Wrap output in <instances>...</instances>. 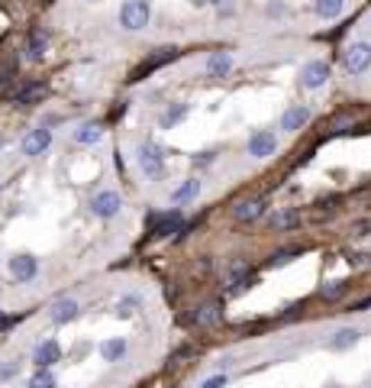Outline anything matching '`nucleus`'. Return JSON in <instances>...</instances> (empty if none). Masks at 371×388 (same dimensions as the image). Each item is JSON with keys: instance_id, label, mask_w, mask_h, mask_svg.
Segmentation results:
<instances>
[{"instance_id": "c85d7f7f", "label": "nucleus", "mask_w": 371, "mask_h": 388, "mask_svg": "<svg viewBox=\"0 0 371 388\" xmlns=\"http://www.w3.org/2000/svg\"><path fill=\"white\" fill-rule=\"evenodd\" d=\"M245 275H249V269H245V265H242V262H232L230 272H226V285H239Z\"/></svg>"}, {"instance_id": "6e6552de", "label": "nucleus", "mask_w": 371, "mask_h": 388, "mask_svg": "<svg viewBox=\"0 0 371 388\" xmlns=\"http://www.w3.org/2000/svg\"><path fill=\"white\" fill-rule=\"evenodd\" d=\"M175 58H178V46H162V49H155V52H152V56H148L146 62H142V65L132 71L130 81H142L148 71H155V68L168 65V62H175Z\"/></svg>"}, {"instance_id": "c9c22d12", "label": "nucleus", "mask_w": 371, "mask_h": 388, "mask_svg": "<svg viewBox=\"0 0 371 388\" xmlns=\"http://www.w3.org/2000/svg\"><path fill=\"white\" fill-rule=\"evenodd\" d=\"M0 191H3V181H0Z\"/></svg>"}, {"instance_id": "9b49d317", "label": "nucleus", "mask_w": 371, "mask_h": 388, "mask_svg": "<svg viewBox=\"0 0 371 388\" xmlns=\"http://www.w3.org/2000/svg\"><path fill=\"white\" fill-rule=\"evenodd\" d=\"M78 314H81V301L78 298H58L52 304V311H49V321L55 323V327H62V323L78 321Z\"/></svg>"}, {"instance_id": "bb28decb", "label": "nucleus", "mask_w": 371, "mask_h": 388, "mask_svg": "<svg viewBox=\"0 0 371 388\" xmlns=\"http://www.w3.org/2000/svg\"><path fill=\"white\" fill-rule=\"evenodd\" d=\"M220 321V304H200L194 314V323H200V327H210V323Z\"/></svg>"}, {"instance_id": "412c9836", "label": "nucleus", "mask_w": 371, "mask_h": 388, "mask_svg": "<svg viewBox=\"0 0 371 388\" xmlns=\"http://www.w3.org/2000/svg\"><path fill=\"white\" fill-rule=\"evenodd\" d=\"M103 140V126L101 124H84L74 130V142L78 146H97Z\"/></svg>"}, {"instance_id": "dca6fc26", "label": "nucleus", "mask_w": 371, "mask_h": 388, "mask_svg": "<svg viewBox=\"0 0 371 388\" xmlns=\"http://www.w3.org/2000/svg\"><path fill=\"white\" fill-rule=\"evenodd\" d=\"M42 97H46V85H42V81H26L19 91H10V101L19 104V107L36 104V101H42Z\"/></svg>"}, {"instance_id": "0eeeda50", "label": "nucleus", "mask_w": 371, "mask_h": 388, "mask_svg": "<svg viewBox=\"0 0 371 388\" xmlns=\"http://www.w3.org/2000/svg\"><path fill=\"white\" fill-rule=\"evenodd\" d=\"M275 152H278V136H275L271 130H255L249 136V155L252 159H259V162L271 159Z\"/></svg>"}, {"instance_id": "20e7f679", "label": "nucleus", "mask_w": 371, "mask_h": 388, "mask_svg": "<svg viewBox=\"0 0 371 388\" xmlns=\"http://www.w3.org/2000/svg\"><path fill=\"white\" fill-rule=\"evenodd\" d=\"M329 75H333L329 62H323V58H310V62L300 68V87H307V91H320V87L329 81Z\"/></svg>"}, {"instance_id": "f3484780", "label": "nucleus", "mask_w": 371, "mask_h": 388, "mask_svg": "<svg viewBox=\"0 0 371 388\" xmlns=\"http://www.w3.org/2000/svg\"><path fill=\"white\" fill-rule=\"evenodd\" d=\"M359 340H362V330H359V327H343V330H336L333 337H329L326 346L333 353H345V350H352Z\"/></svg>"}, {"instance_id": "7c9ffc66", "label": "nucleus", "mask_w": 371, "mask_h": 388, "mask_svg": "<svg viewBox=\"0 0 371 388\" xmlns=\"http://www.w3.org/2000/svg\"><path fill=\"white\" fill-rule=\"evenodd\" d=\"M294 256H297V249H281V253L271 256V265H284V262H291Z\"/></svg>"}, {"instance_id": "39448f33", "label": "nucleus", "mask_w": 371, "mask_h": 388, "mask_svg": "<svg viewBox=\"0 0 371 388\" xmlns=\"http://www.w3.org/2000/svg\"><path fill=\"white\" fill-rule=\"evenodd\" d=\"M368 68H371V42L359 39V42L345 49V71L349 75H365Z\"/></svg>"}, {"instance_id": "1a4fd4ad", "label": "nucleus", "mask_w": 371, "mask_h": 388, "mask_svg": "<svg viewBox=\"0 0 371 388\" xmlns=\"http://www.w3.org/2000/svg\"><path fill=\"white\" fill-rule=\"evenodd\" d=\"M58 360H62V343H58L55 337L39 340L36 346H33V362H36V369H52Z\"/></svg>"}, {"instance_id": "7ed1b4c3", "label": "nucleus", "mask_w": 371, "mask_h": 388, "mask_svg": "<svg viewBox=\"0 0 371 388\" xmlns=\"http://www.w3.org/2000/svg\"><path fill=\"white\" fill-rule=\"evenodd\" d=\"M123 210V194L117 188H103L91 198V214L101 220H113Z\"/></svg>"}, {"instance_id": "a211bd4d", "label": "nucleus", "mask_w": 371, "mask_h": 388, "mask_svg": "<svg viewBox=\"0 0 371 388\" xmlns=\"http://www.w3.org/2000/svg\"><path fill=\"white\" fill-rule=\"evenodd\" d=\"M49 52V33L46 29H33L26 36V58L29 62H42Z\"/></svg>"}, {"instance_id": "ddd939ff", "label": "nucleus", "mask_w": 371, "mask_h": 388, "mask_svg": "<svg viewBox=\"0 0 371 388\" xmlns=\"http://www.w3.org/2000/svg\"><path fill=\"white\" fill-rule=\"evenodd\" d=\"M310 124V107L307 104H291L284 114H281V130L284 133H300Z\"/></svg>"}, {"instance_id": "4468645a", "label": "nucleus", "mask_w": 371, "mask_h": 388, "mask_svg": "<svg viewBox=\"0 0 371 388\" xmlns=\"http://www.w3.org/2000/svg\"><path fill=\"white\" fill-rule=\"evenodd\" d=\"M232 68H236V58H232V52H226V49L207 56V75L210 78H230Z\"/></svg>"}, {"instance_id": "72a5a7b5", "label": "nucleus", "mask_w": 371, "mask_h": 388, "mask_svg": "<svg viewBox=\"0 0 371 388\" xmlns=\"http://www.w3.org/2000/svg\"><path fill=\"white\" fill-rule=\"evenodd\" d=\"M10 327V317H3V314H0V330H7Z\"/></svg>"}, {"instance_id": "423d86ee", "label": "nucleus", "mask_w": 371, "mask_h": 388, "mask_svg": "<svg viewBox=\"0 0 371 388\" xmlns=\"http://www.w3.org/2000/svg\"><path fill=\"white\" fill-rule=\"evenodd\" d=\"M7 269L17 282H33L39 275V259L33 256V253H17V256L7 259Z\"/></svg>"}, {"instance_id": "f8f14e48", "label": "nucleus", "mask_w": 371, "mask_h": 388, "mask_svg": "<svg viewBox=\"0 0 371 388\" xmlns=\"http://www.w3.org/2000/svg\"><path fill=\"white\" fill-rule=\"evenodd\" d=\"M265 210H268V201L265 198H249L232 208V217H236V223H255V220H261Z\"/></svg>"}, {"instance_id": "473e14b6", "label": "nucleus", "mask_w": 371, "mask_h": 388, "mask_svg": "<svg viewBox=\"0 0 371 388\" xmlns=\"http://www.w3.org/2000/svg\"><path fill=\"white\" fill-rule=\"evenodd\" d=\"M194 162H197V165H207V162H214V152H200Z\"/></svg>"}, {"instance_id": "9d476101", "label": "nucleus", "mask_w": 371, "mask_h": 388, "mask_svg": "<svg viewBox=\"0 0 371 388\" xmlns=\"http://www.w3.org/2000/svg\"><path fill=\"white\" fill-rule=\"evenodd\" d=\"M49 146H52V130H46V126H36V130H29L26 136H23V142H19L23 155H42Z\"/></svg>"}, {"instance_id": "6ab92c4d", "label": "nucleus", "mask_w": 371, "mask_h": 388, "mask_svg": "<svg viewBox=\"0 0 371 388\" xmlns=\"http://www.w3.org/2000/svg\"><path fill=\"white\" fill-rule=\"evenodd\" d=\"M197 194H200V178H184L175 191H171V204H175V208H184V204H191Z\"/></svg>"}, {"instance_id": "cd10ccee", "label": "nucleus", "mask_w": 371, "mask_h": 388, "mask_svg": "<svg viewBox=\"0 0 371 388\" xmlns=\"http://www.w3.org/2000/svg\"><path fill=\"white\" fill-rule=\"evenodd\" d=\"M345 292H349V285L345 282H329V285H323V292L320 294H323L326 301H336V298H343Z\"/></svg>"}, {"instance_id": "393cba45", "label": "nucleus", "mask_w": 371, "mask_h": 388, "mask_svg": "<svg viewBox=\"0 0 371 388\" xmlns=\"http://www.w3.org/2000/svg\"><path fill=\"white\" fill-rule=\"evenodd\" d=\"M142 311V298L139 294H126V298H120V304H117V317H123V321H130L132 314Z\"/></svg>"}, {"instance_id": "5701e85b", "label": "nucleus", "mask_w": 371, "mask_h": 388, "mask_svg": "<svg viewBox=\"0 0 371 388\" xmlns=\"http://www.w3.org/2000/svg\"><path fill=\"white\" fill-rule=\"evenodd\" d=\"M187 114H191V107L187 104H168V110L158 117V126H162V130H171V126H178Z\"/></svg>"}, {"instance_id": "aec40b11", "label": "nucleus", "mask_w": 371, "mask_h": 388, "mask_svg": "<svg viewBox=\"0 0 371 388\" xmlns=\"http://www.w3.org/2000/svg\"><path fill=\"white\" fill-rule=\"evenodd\" d=\"M126 350H130V343L123 340V337H107V340L101 343L103 362H120L123 356H126Z\"/></svg>"}, {"instance_id": "f257e3e1", "label": "nucleus", "mask_w": 371, "mask_h": 388, "mask_svg": "<svg viewBox=\"0 0 371 388\" xmlns=\"http://www.w3.org/2000/svg\"><path fill=\"white\" fill-rule=\"evenodd\" d=\"M148 19H152V7H148V0H123L120 7V26L126 33H142L148 26Z\"/></svg>"}, {"instance_id": "f704fd0d", "label": "nucleus", "mask_w": 371, "mask_h": 388, "mask_svg": "<svg viewBox=\"0 0 371 388\" xmlns=\"http://www.w3.org/2000/svg\"><path fill=\"white\" fill-rule=\"evenodd\" d=\"M87 3H101V0H87Z\"/></svg>"}, {"instance_id": "2eb2a0df", "label": "nucleus", "mask_w": 371, "mask_h": 388, "mask_svg": "<svg viewBox=\"0 0 371 388\" xmlns=\"http://www.w3.org/2000/svg\"><path fill=\"white\" fill-rule=\"evenodd\" d=\"M181 227H184V214H181V208H175V210L158 214L152 233H155V237H171V233H181Z\"/></svg>"}, {"instance_id": "4be33fe9", "label": "nucleus", "mask_w": 371, "mask_h": 388, "mask_svg": "<svg viewBox=\"0 0 371 388\" xmlns=\"http://www.w3.org/2000/svg\"><path fill=\"white\" fill-rule=\"evenodd\" d=\"M345 10V0H313V13L320 19H339Z\"/></svg>"}, {"instance_id": "b1692460", "label": "nucleus", "mask_w": 371, "mask_h": 388, "mask_svg": "<svg viewBox=\"0 0 371 388\" xmlns=\"http://www.w3.org/2000/svg\"><path fill=\"white\" fill-rule=\"evenodd\" d=\"M268 223H271V230H291V227L300 223V210L284 208V210H278V214H271Z\"/></svg>"}, {"instance_id": "c756f323", "label": "nucleus", "mask_w": 371, "mask_h": 388, "mask_svg": "<svg viewBox=\"0 0 371 388\" xmlns=\"http://www.w3.org/2000/svg\"><path fill=\"white\" fill-rule=\"evenodd\" d=\"M226 385H230V376H226V372H216V376L200 382V388H226Z\"/></svg>"}, {"instance_id": "a878e982", "label": "nucleus", "mask_w": 371, "mask_h": 388, "mask_svg": "<svg viewBox=\"0 0 371 388\" xmlns=\"http://www.w3.org/2000/svg\"><path fill=\"white\" fill-rule=\"evenodd\" d=\"M26 388H58V379L52 369H36L29 376V385Z\"/></svg>"}, {"instance_id": "2f4dec72", "label": "nucleus", "mask_w": 371, "mask_h": 388, "mask_svg": "<svg viewBox=\"0 0 371 388\" xmlns=\"http://www.w3.org/2000/svg\"><path fill=\"white\" fill-rule=\"evenodd\" d=\"M17 372H19L17 362H7V366H0V382H10L13 376H17Z\"/></svg>"}, {"instance_id": "f03ea898", "label": "nucleus", "mask_w": 371, "mask_h": 388, "mask_svg": "<svg viewBox=\"0 0 371 388\" xmlns=\"http://www.w3.org/2000/svg\"><path fill=\"white\" fill-rule=\"evenodd\" d=\"M136 165H139V171L148 181H158L165 175V152L158 149L155 142H142L136 149Z\"/></svg>"}]
</instances>
